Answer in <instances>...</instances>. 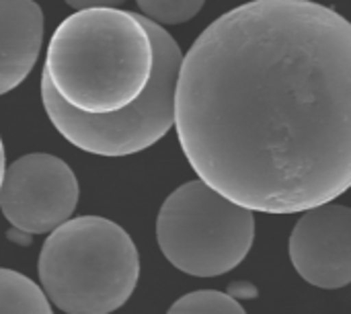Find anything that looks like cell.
I'll list each match as a JSON object with an SVG mask.
<instances>
[{
  "label": "cell",
  "mask_w": 351,
  "mask_h": 314,
  "mask_svg": "<svg viewBox=\"0 0 351 314\" xmlns=\"http://www.w3.org/2000/svg\"><path fill=\"white\" fill-rule=\"evenodd\" d=\"M175 128L197 177L263 214L351 187V23L311 0H253L183 56Z\"/></svg>",
  "instance_id": "1"
},
{
  "label": "cell",
  "mask_w": 351,
  "mask_h": 314,
  "mask_svg": "<svg viewBox=\"0 0 351 314\" xmlns=\"http://www.w3.org/2000/svg\"><path fill=\"white\" fill-rule=\"evenodd\" d=\"M154 70L142 14L117 6L80 8L53 31L43 76L72 109L109 115L136 103Z\"/></svg>",
  "instance_id": "2"
},
{
  "label": "cell",
  "mask_w": 351,
  "mask_h": 314,
  "mask_svg": "<svg viewBox=\"0 0 351 314\" xmlns=\"http://www.w3.org/2000/svg\"><path fill=\"white\" fill-rule=\"evenodd\" d=\"M39 286L66 314H111L134 294L140 255L132 237L113 220L80 216L66 220L43 241Z\"/></svg>",
  "instance_id": "3"
},
{
  "label": "cell",
  "mask_w": 351,
  "mask_h": 314,
  "mask_svg": "<svg viewBox=\"0 0 351 314\" xmlns=\"http://www.w3.org/2000/svg\"><path fill=\"white\" fill-rule=\"evenodd\" d=\"M154 43V70L142 97L109 115H86L60 99L41 76V99L53 128L76 148L97 156L138 154L162 140L175 125L177 80L183 62L181 47L162 25L146 19Z\"/></svg>",
  "instance_id": "4"
},
{
  "label": "cell",
  "mask_w": 351,
  "mask_h": 314,
  "mask_svg": "<svg viewBox=\"0 0 351 314\" xmlns=\"http://www.w3.org/2000/svg\"><path fill=\"white\" fill-rule=\"evenodd\" d=\"M156 241L175 269L218 278L247 259L255 241V212L195 179L177 187L160 206Z\"/></svg>",
  "instance_id": "5"
},
{
  "label": "cell",
  "mask_w": 351,
  "mask_h": 314,
  "mask_svg": "<svg viewBox=\"0 0 351 314\" xmlns=\"http://www.w3.org/2000/svg\"><path fill=\"white\" fill-rule=\"evenodd\" d=\"M76 206L78 181L62 158L33 152L6 167L0 185V210L16 230L49 234L70 220Z\"/></svg>",
  "instance_id": "6"
},
{
  "label": "cell",
  "mask_w": 351,
  "mask_h": 314,
  "mask_svg": "<svg viewBox=\"0 0 351 314\" xmlns=\"http://www.w3.org/2000/svg\"><path fill=\"white\" fill-rule=\"evenodd\" d=\"M288 253L296 274L321 290H339L351 284V210L323 204L300 212Z\"/></svg>",
  "instance_id": "7"
},
{
  "label": "cell",
  "mask_w": 351,
  "mask_h": 314,
  "mask_svg": "<svg viewBox=\"0 0 351 314\" xmlns=\"http://www.w3.org/2000/svg\"><path fill=\"white\" fill-rule=\"evenodd\" d=\"M43 43V12L33 0H0V95L33 70Z\"/></svg>",
  "instance_id": "8"
},
{
  "label": "cell",
  "mask_w": 351,
  "mask_h": 314,
  "mask_svg": "<svg viewBox=\"0 0 351 314\" xmlns=\"http://www.w3.org/2000/svg\"><path fill=\"white\" fill-rule=\"evenodd\" d=\"M0 314H53L51 302L31 278L0 267Z\"/></svg>",
  "instance_id": "9"
},
{
  "label": "cell",
  "mask_w": 351,
  "mask_h": 314,
  "mask_svg": "<svg viewBox=\"0 0 351 314\" xmlns=\"http://www.w3.org/2000/svg\"><path fill=\"white\" fill-rule=\"evenodd\" d=\"M167 314H247L243 304L226 292L195 290L171 304Z\"/></svg>",
  "instance_id": "10"
},
{
  "label": "cell",
  "mask_w": 351,
  "mask_h": 314,
  "mask_svg": "<svg viewBox=\"0 0 351 314\" xmlns=\"http://www.w3.org/2000/svg\"><path fill=\"white\" fill-rule=\"evenodd\" d=\"M142 16L158 25H181L191 21L206 0H136Z\"/></svg>",
  "instance_id": "11"
},
{
  "label": "cell",
  "mask_w": 351,
  "mask_h": 314,
  "mask_svg": "<svg viewBox=\"0 0 351 314\" xmlns=\"http://www.w3.org/2000/svg\"><path fill=\"white\" fill-rule=\"evenodd\" d=\"M72 8H95V6H121L125 0H64Z\"/></svg>",
  "instance_id": "12"
},
{
  "label": "cell",
  "mask_w": 351,
  "mask_h": 314,
  "mask_svg": "<svg viewBox=\"0 0 351 314\" xmlns=\"http://www.w3.org/2000/svg\"><path fill=\"white\" fill-rule=\"evenodd\" d=\"M4 171H6V160H4V146H2V138H0V185H2Z\"/></svg>",
  "instance_id": "13"
}]
</instances>
